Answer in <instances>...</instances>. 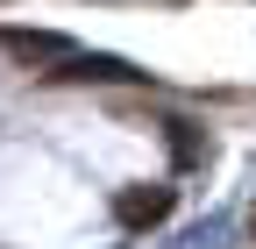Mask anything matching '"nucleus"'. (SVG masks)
Instances as JSON below:
<instances>
[{
  "label": "nucleus",
  "instance_id": "f257e3e1",
  "mask_svg": "<svg viewBox=\"0 0 256 249\" xmlns=\"http://www.w3.org/2000/svg\"><path fill=\"white\" fill-rule=\"evenodd\" d=\"M114 221H121V228L171 221V185H128V192H114Z\"/></svg>",
  "mask_w": 256,
  "mask_h": 249
},
{
  "label": "nucleus",
  "instance_id": "f03ea898",
  "mask_svg": "<svg viewBox=\"0 0 256 249\" xmlns=\"http://www.w3.org/2000/svg\"><path fill=\"white\" fill-rule=\"evenodd\" d=\"M50 78H100V86H128V78H142L136 64H128V57H107V50H92V57H57V72Z\"/></svg>",
  "mask_w": 256,
  "mask_h": 249
},
{
  "label": "nucleus",
  "instance_id": "7ed1b4c3",
  "mask_svg": "<svg viewBox=\"0 0 256 249\" xmlns=\"http://www.w3.org/2000/svg\"><path fill=\"white\" fill-rule=\"evenodd\" d=\"M22 64H57V57H72V43L64 36H8Z\"/></svg>",
  "mask_w": 256,
  "mask_h": 249
},
{
  "label": "nucleus",
  "instance_id": "20e7f679",
  "mask_svg": "<svg viewBox=\"0 0 256 249\" xmlns=\"http://www.w3.org/2000/svg\"><path fill=\"white\" fill-rule=\"evenodd\" d=\"M171 142H178V157H185V164L200 157V136H192V121H171Z\"/></svg>",
  "mask_w": 256,
  "mask_h": 249
},
{
  "label": "nucleus",
  "instance_id": "39448f33",
  "mask_svg": "<svg viewBox=\"0 0 256 249\" xmlns=\"http://www.w3.org/2000/svg\"><path fill=\"white\" fill-rule=\"evenodd\" d=\"M249 228H256V214H249Z\"/></svg>",
  "mask_w": 256,
  "mask_h": 249
},
{
  "label": "nucleus",
  "instance_id": "423d86ee",
  "mask_svg": "<svg viewBox=\"0 0 256 249\" xmlns=\"http://www.w3.org/2000/svg\"><path fill=\"white\" fill-rule=\"evenodd\" d=\"M0 43H8V36H0Z\"/></svg>",
  "mask_w": 256,
  "mask_h": 249
}]
</instances>
